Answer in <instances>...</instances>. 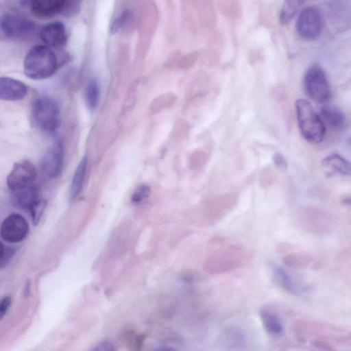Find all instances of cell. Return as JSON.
Here are the masks:
<instances>
[{
  "label": "cell",
  "mask_w": 351,
  "mask_h": 351,
  "mask_svg": "<svg viewBox=\"0 0 351 351\" xmlns=\"http://www.w3.org/2000/svg\"><path fill=\"white\" fill-rule=\"evenodd\" d=\"M219 247L209 257L207 268L213 274H224L237 269L250 259L249 251L242 245L227 241L222 237Z\"/></svg>",
  "instance_id": "cell-1"
},
{
  "label": "cell",
  "mask_w": 351,
  "mask_h": 351,
  "mask_svg": "<svg viewBox=\"0 0 351 351\" xmlns=\"http://www.w3.org/2000/svg\"><path fill=\"white\" fill-rule=\"evenodd\" d=\"M58 66L56 53L46 45L32 47L27 53L23 64L25 74L33 80H43L51 76Z\"/></svg>",
  "instance_id": "cell-2"
},
{
  "label": "cell",
  "mask_w": 351,
  "mask_h": 351,
  "mask_svg": "<svg viewBox=\"0 0 351 351\" xmlns=\"http://www.w3.org/2000/svg\"><path fill=\"white\" fill-rule=\"evenodd\" d=\"M295 108L299 130L303 138L311 143L322 142L326 126L311 104L304 99H299L295 101Z\"/></svg>",
  "instance_id": "cell-3"
},
{
  "label": "cell",
  "mask_w": 351,
  "mask_h": 351,
  "mask_svg": "<svg viewBox=\"0 0 351 351\" xmlns=\"http://www.w3.org/2000/svg\"><path fill=\"white\" fill-rule=\"evenodd\" d=\"M293 331L297 339L301 341H305L311 337L313 339L311 341L318 340L326 343H328L329 341L342 343L350 340V334H346V331L339 328L319 322L302 319L295 322Z\"/></svg>",
  "instance_id": "cell-4"
},
{
  "label": "cell",
  "mask_w": 351,
  "mask_h": 351,
  "mask_svg": "<svg viewBox=\"0 0 351 351\" xmlns=\"http://www.w3.org/2000/svg\"><path fill=\"white\" fill-rule=\"evenodd\" d=\"M32 115L36 125L45 132L53 133L60 125V109L51 98L41 97L36 99L32 103Z\"/></svg>",
  "instance_id": "cell-5"
},
{
  "label": "cell",
  "mask_w": 351,
  "mask_h": 351,
  "mask_svg": "<svg viewBox=\"0 0 351 351\" xmlns=\"http://www.w3.org/2000/svg\"><path fill=\"white\" fill-rule=\"evenodd\" d=\"M295 224L304 232L315 236L332 234L337 222L330 215L320 211H301L295 218Z\"/></svg>",
  "instance_id": "cell-6"
},
{
  "label": "cell",
  "mask_w": 351,
  "mask_h": 351,
  "mask_svg": "<svg viewBox=\"0 0 351 351\" xmlns=\"http://www.w3.org/2000/svg\"><path fill=\"white\" fill-rule=\"evenodd\" d=\"M306 95L313 101L318 103L327 101L330 96V86L324 70L318 65L310 66L303 79Z\"/></svg>",
  "instance_id": "cell-7"
},
{
  "label": "cell",
  "mask_w": 351,
  "mask_h": 351,
  "mask_svg": "<svg viewBox=\"0 0 351 351\" xmlns=\"http://www.w3.org/2000/svg\"><path fill=\"white\" fill-rule=\"evenodd\" d=\"M322 25V16L319 9L315 6H308L299 14L295 30L300 38L313 40L320 35Z\"/></svg>",
  "instance_id": "cell-8"
},
{
  "label": "cell",
  "mask_w": 351,
  "mask_h": 351,
  "mask_svg": "<svg viewBox=\"0 0 351 351\" xmlns=\"http://www.w3.org/2000/svg\"><path fill=\"white\" fill-rule=\"evenodd\" d=\"M270 273L274 284L289 294L302 295L311 291L309 284L295 277L280 265L275 263L271 265Z\"/></svg>",
  "instance_id": "cell-9"
},
{
  "label": "cell",
  "mask_w": 351,
  "mask_h": 351,
  "mask_svg": "<svg viewBox=\"0 0 351 351\" xmlns=\"http://www.w3.org/2000/svg\"><path fill=\"white\" fill-rule=\"evenodd\" d=\"M37 170L29 161L23 160L14 164L7 177V184L10 191H14L35 184Z\"/></svg>",
  "instance_id": "cell-10"
},
{
  "label": "cell",
  "mask_w": 351,
  "mask_h": 351,
  "mask_svg": "<svg viewBox=\"0 0 351 351\" xmlns=\"http://www.w3.org/2000/svg\"><path fill=\"white\" fill-rule=\"evenodd\" d=\"M0 29L8 36L25 38L34 33L36 25L23 16L5 14L0 18Z\"/></svg>",
  "instance_id": "cell-11"
},
{
  "label": "cell",
  "mask_w": 351,
  "mask_h": 351,
  "mask_svg": "<svg viewBox=\"0 0 351 351\" xmlns=\"http://www.w3.org/2000/svg\"><path fill=\"white\" fill-rule=\"evenodd\" d=\"M28 232V223L21 215L12 214L3 221L0 233L3 239L9 243L22 241Z\"/></svg>",
  "instance_id": "cell-12"
},
{
  "label": "cell",
  "mask_w": 351,
  "mask_h": 351,
  "mask_svg": "<svg viewBox=\"0 0 351 351\" xmlns=\"http://www.w3.org/2000/svg\"><path fill=\"white\" fill-rule=\"evenodd\" d=\"M64 162V147L60 141H56L43 156L41 169L49 179L57 178L61 173Z\"/></svg>",
  "instance_id": "cell-13"
},
{
  "label": "cell",
  "mask_w": 351,
  "mask_h": 351,
  "mask_svg": "<svg viewBox=\"0 0 351 351\" xmlns=\"http://www.w3.org/2000/svg\"><path fill=\"white\" fill-rule=\"evenodd\" d=\"M40 37L47 46L53 48L64 46L67 40L65 27L60 21L49 23L44 25L40 29Z\"/></svg>",
  "instance_id": "cell-14"
},
{
  "label": "cell",
  "mask_w": 351,
  "mask_h": 351,
  "mask_svg": "<svg viewBox=\"0 0 351 351\" xmlns=\"http://www.w3.org/2000/svg\"><path fill=\"white\" fill-rule=\"evenodd\" d=\"M246 332L239 327L230 326L224 328L219 337V345L223 349H243L247 344Z\"/></svg>",
  "instance_id": "cell-15"
},
{
  "label": "cell",
  "mask_w": 351,
  "mask_h": 351,
  "mask_svg": "<svg viewBox=\"0 0 351 351\" xmlns=\"http://www.w3.org/2000/svg\"><path fill=\"white\" fill-rule=\"evenodd\" d=\"M27 93V86L23 82L9 77H0L1 99L17 101L23 99Z\"/></svg>",
  "instance_id": "cell-16"
},
{
  "label": "cell",
  "mask_w": 351,
  "mask_h": 351,
  "mask_svg": "<svg viewBox=\"0 0 351 351\" xmlns=\"http://www.w3.org/2000/svg\"><path fill=\"white\" fill-rule=\"evenodd\" d=\"M66 0H30L32 12L37 17L48 19L63 12Z\"/></svg>",
  "instance_id": "cell-17"
},
{
  "label": "cell",
  "mask_w": 351,
  "mask_h": 351,
  "mask_svg": "<svg viewBox=\"0 0 351 351\" xmlns=\"http://www.w3.org/2000/svg\"><path fill=\"white\" fill-rule=\"evenodd\" d=\"M259 317L265 330L269 335L279 337L285 333V326L280 315L266 307H263L259 311Z\"/></svg>",
  "instance_id": "cell-18"
},
{
  "label": "cell",
  "mask_w": 351,
  "mask_h": 351,
  "mask_svg": "<svg viewBox=\"0 0 351 351\" xmlns=\"http://www.w3.org/2000/svg\"><path fill=\"white\" fill-rule=\"evenodd\" d=\"M282 262L293 269L316 268L319 264L311 254L304 252H290L283 256Z\"/></svg>",
  "instance_id": "cell-19"
},
{
  "label": "cell",
  "mask_w": 351,
  "mask_h": 351,
  "mask_svg": "<svg viewBox=\"0 0 351 351\" xmlns=\"http://www.w3.org/2000/svg\"><path fill=\"white\" fill-rule=\"evenodd\" d=\"M320 117L325 126L327 125L333 130L341 131L346 128V117L338 108L332 106H323L320 111Z\"/></svg>",
  "instance_id": "cell-20"
},
{
  "label": "cell",
  "mask_w": 351,
  "mask_h": 351,
  "mask_svg": "<svg viewBox=\"0 0 351 351\" xmlns=\"http://www.w3.org/2000/svg\"><path fill=\"white\" fill-rule=\"evenodd\" d=\"M322 165L329 176L332 174L350 176L351 173L349 161L336 154L326 156L322 161Z\"/></svg>",
  "instance_id": "cell-21"
},
{
  "label": "cell",
  "mask_w": 351,
  "mask_h": 351,
  "mask_svg": "<svg viewBox=\"0 0 351 351\" xmlns=\"http://www.w3.org/2000/svg\"><path fill=\"white\" fill-rule=\"evenodd\" d=\"M88 159L85 156L78 164L73 176L70 188V197L75 199L82 192L86 173L87 170Z\"/></svg>",
  "instance_id": "cell-22"
},
{
  "label": "cell",
  "mask_w": 351,
  "mask_h": 351,
  "mask_svg": "<svg viewBox=\"0 0 351 351\" xmlns=\"http://www.w3.org/2000/svg\"><path fill=\"white\" fill-rule=\"evenodd\" d=\"M306 0H284L279 14V20L283 25L288 23L300 10Z\"/></svg>",
  "instance_id": "cell-23"
},
{
  "label": "cell",
  "mask_w": 351,
  "mask_h": 351,
  "mask_svg": "<svg viewBox=\"0 0 351 351\" xmlns=\"http://www.w3.org/2000/svg\"><path fill=\"white\" fill-rule=\"evenodd\" d=\"M100 99V88L95 80H91L85 90V101L87 107L91 111L96 109Z\"/></svg>",
  "instance_id": "cell-24"
},
{
  "label": "cell",
  "mask_w": 351,
  "mask_h": 351,
  "mask_svg": "<svg viewBox=\"0 0 351 351\" xmlns=\"http://www.w3.org/2000/svg\"><path fill=\"white\" fill-rule=\"evenodd\" d=\"M150 188L147 184L138 185L134 191L131 196V202L134 204L143 203L150 195Z\"/></svg>",
  "instance_id": "cell-25"
},
{
  "label": "cell",
  "mask_w": 351,
  "mask_h": 351,
  "mask_svg": "<svg viewBox=\"0 0 351 351\" xmlns=\"http://www.w3.org/2000/svg\"><path fill=\"white\" fill-rule=\"evenodd\" d=\"M132 16L129 10L123 11L119 16L113 21L111 26V32L114 34L119 32L128 23Z\"/></svg>",
  "instance_id": "cell-26"
},
{
  "label": "cell",
  "mask_w": 351,
  "mask_h": 351,
  "mask_svg": "<svg viewBox=\"0 0 351 351\" xmlns=\"http://www.w3.org/2000/svg\"><path fill=\"white\" fill-rule=\"evenodd\" d=\"M274 164L282 171H285L287 169V163L284 156L280 153H275L273 155Z\"/></svg>",
  "instance_id": "cell-27"
},
{
  "label": "cell",
  "mask_w": 351,
  "mask_h": 351,
  "mask_svg": "<svg viewBox=\"0 0 351 351\" xmlns=\"http://www.w3.org/2000/svg\"><path fill=\"white\" fill-rule=\"evenodd\" d=\"M80 4V0H66L63 12L65 14H70L73 13L78 10Z\"/></svg>",
  "instance_id": "cell-28"
},
{
  "label": "cell",
  "mask_w": 351,
  "mask_h": 351,
  "mask_svg": "<svg viewBox=\"0 0 351 351\" xmlns=\"http://www.w3.org/2000/svg\"><path fill=\"white\" fill-rule=\"evenodd\" d=\"M11 304V298L9 296L5 297L0 302V319H1L8 311Z\"/></svg>",
  "instance_id": "cell-29"
},
{
  "label": "cell",
  "mask_w": 351,
  "mask_h": 351,
  "mask_svg": "<svg viewBox=\"0 0 351 351\" xmlns=\"http://www.w3.org/2000/svg\"><path fill=\"white\" fill-rule=\"evenodd\" d=\"M114 349L112 344L108 341H102L93 348L94 350H112Z\"/></svg>",
  "instance_id": "cell-30"
},
{
  "label": "cell",
  "mask_w": 351,
  "mask_h": 351,
  "mask_svg": "<svg viewBox=\"0 0 351 351\" xmlns=\"http://www.w3.org/2000/svg\"><path fill=\"white\" fill-rule=\"evenodd\" d=\"M5 254V247L3 243L0 241V259H1Z\"/></svg>",
  "instance_id": "cell-31"
}]
</instances>
